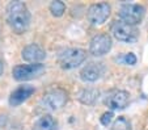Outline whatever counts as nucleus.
Instances as JSON below:
<instances>
[{
  "label": "nucleus",
  "mask_w": 148,
  "mask_h": 130,
  "mask_svg": "<svg viewBox=\"0 0 148 130\" xmlns=\"http://www.w3.org/2000/svg\"><path fill=\"white\" fill-rule=\"evenodd\" d=\"M110 12H112V7L108 3L92 4L88 8L87 19L92 25H101L108 20V17L110 16Z\"/></svg>",
  "instance_id": "nucleus-8"
},
{
  "label": "nucleus",
  "mask_w": 148,
  "mask_h": 130,
  "mask_svg": "<svg viewBox=\"0 0 148 130\" xmlns=\"http://www.w3.org/2000/svg\"><path fill=\"white\" fill-rule=\"evenodd\" d=\"M34 92H36V89H34L33 85H29V84L20 85V87H17L16 89L9 95V99H8L9 105H11V107H18V105H21L24 101H26Z\"/></svg>",
  "instance_id": "nucleus-11"
},
{
  "label": "nucleus",
  "mask_w": 148,
  "mask_h": 130,
  "mask_svg": "<svg viewBox=\"0 0 148 130\" xmlns=\"http://www.w3.org/2000/svg\"><path fill=\"white\" fill-rule=\"evenodd\" d=\"M110 33L115 40L122 42H134L138 40V29L122 20H114L110 25Z\"/></svg>",
  "instance_id": "nucleus-3"
},
{
  "label": "nucleus",
  "mask_w": 148,
  "mask_h": 130,
  "mask_svg": "<svg viewBox=\"0 0 148 130\" xmlns=\"http://www.w3.org/2000/svg\"><path fill=\"white\" fill-rule=\"evenodd\" d=\"M49 9H50L51 14L55 17H62L66 12V4L60 0H54L51 1L50 6H49Z\"/></svg>",
  "instance_id": "nucleus-15"
},
{
  "label": "nucleus",
  "mask_w": 148,
  "mask_h": 130,
  "mask_svg": "<svg viewBox=\"0 0 148 130\" xmlns=\"http://www.w3.org/2000/svg\"><path fill=\"white\" fill-rule=\"evenodd\" d=\"M106 68L102 63H96V62H92V63H88L87 66H84L80 71V78L83 82L85 83H93L96 80L101 79L102 75L105 74Z\"/></svg>",
  "instance_id": "nucleus-10"
},
{
  "label": "nucleus",
  "mask_w": 148,
  "mask_h": 130,
  "mask_svg": "<svg viewBox=\"0 0 148 130\" xmlns=\"http://www.w3.org/2000/svg\"><path fill=\"white\" fill-rule=\"evenodd\" d=\"M113 41L112 37L106 33H100L92 37L89 42V53L93 57H102L106 53H109L112 49Z\"/></svg>",
  "instance_id": "nucleus-7"
},
{
  "label": "nucleus",
  "mask_w": 148,
  "mask_h": 130,
  "mask_svg": "<svg viewBox=\"0 0 148 130\" xmlns=\"http://www.w3.org/2000/svg\"><path fill=\"white\" fill-rule=\"evenodd\" d=\"M100 96V91L97 88H83L79 91L77 100L84 105H93Z\"/></svg>",
  "instance_id": "nucleus-13"
},
{
  "label": "nucleus",
  "mask_w": 148,
  "mask_h": 130,
  "mask_svg": "<svg viewBox=\"0 0 148 130\" xmlns=\"http://www.w3.org/2000/svg\"><path fill=\"white\" fill-rule=\"evenodd\" d=\"M118 14H119V20L135 26L136 24L142 23L145 14V8L140 4H123L119 8Z\"/></svg>",
  "instance_id": "nucleus-6"
},
{
  "label": "nucleus",
  "mask_w": 148,
  "mask_h": 130,
  "mask_svg": "<svg viewBox=\"0 0 148 130\" xmlns=\"http://www.w3.org/2000/svg\"><path fill=\"white\" fill-rule=\"evenodd\" d=\"M87 58L85 50L80 47H68L60 51L58 57V62L63 70H72L81 65Z\"/></svg>",
  "instance_id": "nucleus-2"
},
{
  "label": "nucleus",
  "mask_w": 148,
  "mask_h": 130,
  "mask_svg": "<svg viewBox=\"0 0 148 130\" xmlns=\"http://www.w3.org/2000/svg\"><path fill=\"white\" fill-rule=\"evenodd\" d=\"M32 130H58V122L55 118L46 114L37 120Z\"/></svg>",
  "instance_id": "nucleus-14"
},
{
  "label": "nucleus",
  "mask_w": 148,
  "mask_h": 130,
  "mask_svg": "<svg viewBox=\"0 0 148 130\" xmlns=\"http://www.w3.org/2000/svg\"><path fill=\"white\" fill-rule=\"evenodd\" d=\"M21 57L24 61L30 63H41L46 58V51L37 43H30L26 45L21 51Z\"/></svg>",
  "instance_id": "nucleus-12"
},
{
  "label": "nucleus",
  "mask_w": 148,
  "mask_h": 130,
  "mask_svg": "<svg viewBox=\"0 0 148 130\" xmlns=\"http://www.w3.org/2000/svg\"><path fill=\"white\" fill-rule=\"evenodd\" d=\"M112 130H131V122L129 118L121 116L112 124Z\"/></svg>",
  "instance_id": "nucleus-16"
},
{
  "label": "nucleus",
  "mask_w": 148,
  "mask_h": 130,
  "mask_svg": "<svg viewBox=\"0 0 148 130\" xmlns=\"http://www.w3.org/2000/svg\"><path fill=\"white\" fill-rule=\"evenodd\" d=\"M129 100H130L129 92L122 89H113L106 95L103 102H105V105L109 109L117 110V109H123V108L127 107Z\"/></svg>",
  "instance_id": "nucleus-9"
},
{
  "label": "nucleus",
  "mask_w": 148,
  "mask_h": 130,
  "mask_svg": "<svg viewBox=\"0 0 148 130\" xmlns=\"http://www.w3.org/2000/svg\"><path fill=\"white\" fill-rule=\"evenodd\" d=\"M4 71V67H3V61L0 59V76H1V74H3Z\"/></svg>",
  "instance_id": "nucleus-19"
},
{
  "label": "nucleus",
  "mask_w": 148,
  "mask_h": 130,
  "mask_svg": "<svg viewBox=\"0 0 148 130\" xmlns=\"http://www.w3.org/2000/svg\"><path fill=\"white\" fill-rule=\"evenodd\" d=\"M46 71L45 65L42 63H30V65H18L13 67L12 70V76L17 82H26L41 76Z\"/></svg>",
  "instance_id": "nucleus-4"
},
{
  "label": "nucleus",
  "mask_w": 148,
  "mask_h": 130,
  "mask_svg": "<svg viewBox=\"0 0 148 130\" xmlns=\"http://www.w3.org/2000/svg\"><path fill=\"white\" fill-rule=\"evenodd\" d=\"M68 100V95L64 89L62 88H53L49 92L43 95L39 104L42 108L47 110H58L62 107H64Z\"/></svg>",
  "instance_id": "nucleus-5"
},
{
  "label": "nucleus",
  "mask_w": 148,
  "mask_h": 130,
  "mask_svg": "<svg viewBox=\"0 0 148 130\" xmlns=\"http://www.w3.org/2000/svg\"><path fill=\"white\" fill-rule=\"evenodd\" d=\"M7 23L16 34H23L30 25V12L24 1H11L7 7Z\"/></svg>",
  "instance_id": "nucleus-1"
},
{
  "label": "nucleus",
  "mask_w": 148,
  "mask_h": 130,
  "mask_svg": "<svg viewBox=\"0 0 148 130\" xmlns=\"http://www.w3.org/2000/svg\"><path fill=\"white\" fill-rule=\"evenodd\" d=\"M113 117H114L113 112H105V113H102V116H101L100 121H101V124H102L103 126H108V125L112 122Z\"/></svg>",
  "instance_id": "nucleus-18"
},
{
  "label": "nucleus",
  "mask_w": 148,
  "mask_h": 130,
  "mask_svg": "<svg viewBox=\"0 0 148 130\" xmlns=\"http://www.w3.org/2000/svg\"><path fill=\"white\" fill-rule=\"evenodd\" d=\"M122 61L126 63V65H129V66H134L135 63H136V57H135V54H132V53H127V54H125L123 55V58H122Z\"/></svg>",
  "instance_id": "nucleus-17"
}]
</instances>
